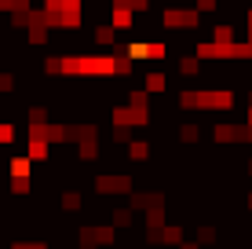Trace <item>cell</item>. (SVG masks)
Wrapping results in <instances>:
<instances>
[{
	"label": "cell",
	"mask_w": 252,
	"mask_h": 249,
	"mask_svg": "<svg viewBox=\"0 0 252 249\" xmlns=\"http://www.w3.org/2000/svg\"><path fill=\"white\" fill-rule=\"evenodd\" d=\"M117 55H128V59H139V63H158V59L168 55L164 44H146V40H132V44L117 48Z\"/></svg>",
	"instance_id": "1"
},
{
	"label": "cell",
	"mask_w": 252,
	"mask_h": 249,
	"mask_svg": "<svg viewBox=\"0 0 252 249\" xmlns=\"http://www.w3.org/2000/svg\"><path fill=\"white\" fill-rule=\"evenodd\" d=\"M161 22L168 26V30H194V26L201 22V11H197V7H190V11H183V7H164Z\"/></svg>",
	"instance_id": "2"
},
{
	"label": "cell",
	"mask_w": 252,
	"mask_h": 249,
	"mask_svg": "<svg viewBox=\"0 0 252 249\" xmlns=\"http://www.w3.org/2000/svg\"><path fill=\"white\" fill-rule=\"evenodd\" d=\"M81 238L84 246H114L117 242V227L114 224H102V227H81Z\"/></svg>",
	"instance_id": "3"
},
{
	"label": "cell",
	"mask_w": 252,
	"mask_h": 249,
	"mask_svg": "<svg viewBox=\"0 0 252 249\" xmlns=\"http://www.w3.org/2000/svg\"><path fill=\"white\" fill-rule=\"evenodd\" d=\"M114 125H128V128H143L150 125V110H139V107H114Z\"/></svg>",
	"instance_id": "4"
},
{
	"label": "cell",
	"mask_w": 252,
	"mask_h": 249,
	"mask_svg": "<svg viewBox=\"0 0 252 249\" xmlns=\"http://www.w3.org/2000/svg\"><path fill=\"white\" fill-rule=\"evenodd\" d=\"M216 143H249V125H216Z\"/></svg>",
	"instance_id": "5"
},
{
	"label": "cell",
	"mask_w": 252,
	"mask_h": 249,
	"mask_svg": "<svg viewBox=\"0 0 252 249\" xmlns=\"http://www.w3.org/2000/svg\"><path fill=\"white\" fill-rule=\"evenodd\" d=\"M95 191L99 194H128L132 191V179L128 176H99L95 179Z\"/></svg>",
	"instance_id": "6"
},
{
	"label": "cell",
	"mask_w": 252,
	"mask_h": 249,
	"mask_svg": "<svg viewBox=\"0 0 252 249\" xmlns=\"http://www.w3.org/2000/svg\"><path fill=\"white\" fill-rule=\"evenodd\" d=\"M7 173L19 179H33V161L26 154H15V158H7Z\"/></svg>",
	"instance_id": "7"
},
{
	"label": "cell",
	"mask_w": 252,
	"mask_h": 249,
	"mask_svg": "<svg viewBox=\"0 0 252 249\" xmlns=\"http://www.w3.org/2000/svg\"><path fill=\"white\" fill-rule=\"evenodd\" d=\"M48 15H69V11H84V0H44Z\"/></svg>",
	"instance_id": "8"
},
{
	"label": "cell",
	"mask_w": 252,
	"mask_h": 249,
	"mask_svg": "<svg viewBox=\"0 0 252 249\" xmlns=\"http://www.w3.org/2000/svg\"><path fill=\"white\" fill-rule=\"evenodd\" d=\"M92 37H95V44H99V48H114V44H117V30H114V22H99Z\"/></svg>",
	"instance_id": "9"
},
{
	"label": "cell",
	"mask_w": 252,
	"mask_h": 249,
	"mask_svg": "<svg viewBox=\"0 0 252 249\" xmlns=\"http://www.w3.org/2000/svg\"><path fill=\"white\" fill-rule=\"evenodd\" d=\"M110 22H114V30H132V26H135V15L125 11V7H114V4H110Z\"/></svg>",
	"instance_id": "10"
},
{
	"label": "cell",
	"mask_w": 252,
	"mask_h": 249,
	"mask_svg": "<svg viewBox=\"0 0 252 249\" xmlns=\"http://www.w3.org/2000/svg\"><path fill=\"white\" fill-rule=\"evenodd\" d=\"M26 158H30V161H48V158H51V143H44V140H30V147H26Z\"/></svg>",
	"instance_id": "11"
},
{
	"label": "cell",
	"mask_w": 252,
	"mask_h": 249,
	"mask_svg": "<svg viewBox=\"0 0 252 249\" xmlns=\"http://www.w3.org/2000/svg\"><path fill=\"white\" fill-rule=\"evenodd\" d=\"M143 88L150 92V96H158V92L168 88V77H164L161 70H154V73H146V81H143Z\"/></svg>",
	"instance_id": "12"
},
{
	"label": "cell",
	"mask_w": 252,
	"mask_h": 249,
	"mask_svg": "<svg viewBox=\"0 0 252 249\" xmlns=\"http://www.w3.org/2000/svg\"><path fill=\"white\" fill-rule=\"evenodd\" d=\"M179 242H183V227H179V224H164L161 227V246H179Z\"/></svg>",
	"instance_id": "13"
},
{
	"label": "cell",
	"mask_w": 252,
	"mask_h": 249,
	"mask_svg": "<svg viewBox=\"0 0 252 249\" xmlns=\"http://www.w3.org/2000/svg\"><path fill=\"white\" fill-rule=\"evenodd\" d=\"M81 209H84L81 191H66V194H63V213H81Z\"/></svg>",
	"instance_id": "14"
},
{
	"label": "cell",
	"mask_w": 252,
	"mask_h": 249,
	"mask_svg": "<svg viewBox=\"0 0 252 249\" xmlns=\"http://www.w3.org/2000/svg\"><path fill=\"white\" fill-rule=\"evenodd\" d=\"M128 158H132V161H146V158H150V143L132 140V143H128Z\"/></svg>",
	"instance_id": "15"
},
{
	"label": "cell",
	"mask_w": 252,
	"mask_h": 249,
	"mask_svg": "<svg viewBox=\"0 0 252 249\" xmlns=\"http://www.w3.org/2000/svg\"><path fill=\"white\" fill-rule=\"evenodd\" d=\"M114 7H125V11H132V15H143L146 7H150V0H110Z\"/></svg>",
	"instance_id": "16"
},
{
	"label": "cell",
	"mask_w": 252,
	"mask_h": 249,
	"mask_svg": "<svg viewBox=\"0 0 252 249\" xmlns=\"http://www.w3.org/2000/svg\"><path fill=\"white\" fill-rule=\"evenodd\" d=\"M212 37H216V44H234V26L230 22H220L212 30Z\"/></svg>",
	"instance_id": "17"
},
{
	"label": "cell",
	"mask_w": 252,
	"mask_h": 249,
	"mask_svg": "<svg viewBox=\"0 0 252 249\" xmlns=\"http://www.w3.org/2000/svg\"><path fill=\"white\" fill-rule=\"evenodd\" d=\"M179 140H183V143H197V140H201V125H194V121L179 125Z\"/></svg>",
	"instance_id": "18"
},
{
	"label": "cell",
	"mask_w": 252,
	"mask_h": 249,
	"mask_svg": "<svg viewBox=\"0 0 252 249\" xmlns=\"http://www.w3.org/2000/svg\"><path fill=\"white\" fill-rule=\"evenodd\" d=\"M179 70H183L187 77H194V73H201V59H197V55H187V59H183V63H179Z\"/></svg>",
	"instance_id": "19"
},
{
	"label": "cell",
	"mask_w": 252,
	"mask_h": 249,
	"mask_svg": "<svg viewBox=\"0 0 252 249\" xmlns=\"http://www.w3.org/2000/svg\"><path fill=\"white\" fill-rule=\"evenodd\" d=\"M11 143H15V125L0 121V147H11Z\"/></svg>",
	"instance_id": "20"
},
{
	"label": "cell",
	"mask_w": 252,
	"mask_h": 249,
	"mask_svg": "<svg viewBox=\"0 0 252 249\" xmlns=\"http://www.w3.org/2000/svg\"><path fill=\"white\" fill-rule=\"evenodd\" d=\"M114 227H132V205L128 209H114Z\"/></svg>",
	"instance_id": "21"
},
{
	"label": "cell",
	"mask_w": 252,
	"mask_h": 249,
	"mask_svg": "<svg viewBox=\"0 0 252 249\" xmlns=\"http://www.w3.org/2000/svg\"><path fill=\"white\" fill-rule=\"evenodd\" d=\"M194 242H197V246H212V242H216V231H212V227H201Z\"/></svg>",
	"instance_id": "22"
},
{
	"label": "cell",
	"mask_w": 252,
	"mask_h": 249,
	"mask_svg": "<svg viewBox=\"0 0 252 249\" xmlns=\"http://www.w3.org/2000/svg\"><path fill=\"white\" fill-rule=\"evenodd\" d=\"M30 187H33L30 179H19V176H11V191H15V194H30Z\"/></svg>",
	"instance_id": "23"
},
{
	"label": "cell",
	"mask_w": 252,
	"mask_h": 249,
	"mask_svg": "<svg viewBox=\"0 0 252 249\" xmlns=\"http://www.w3.org/2000/svg\"><path fill=\"white\" fill-rule=\"evenodd\" d=\"M194 7H197V11H216L220 4H216V0H194Z\"/></svg>",
	"instance_id": "24"
},
{
	"label": "cell",
	"mask_w": 252,
	"mask_h": 249,
	"mask_svg": "<svg viewBox=\"0 0 252 249\" xmlns=\"http://www.w3.org/2000/svg\"><path fill=\"white\" fill-rule=\"evenodd\" d=\"M11 249H48L44 242H11Z\"/></svg>",
	"instance_id": "25"
},
{
	"label": "cell",
	"mask_w": 252,
	"mask_h": 249,
	"mask_svg": "<svg viewBox=\"0 0 252 249\" xmlns=\"http://www.w3.org/2000/svg\"><path fill=\"white\" fill-rule=\"evenodd\" d=\"M179 249H201L197 242H179Z\"/></svg>",
	"instance_id": "26"
},
{
	"label": "cell",
	"mask_w": 252,
	"mask_h": 249,
	"mask_svg": "<svg viewBox=\"0 0 252 249\" xmlns=\"http://www.w3.org/2000/svg\"><path fill=\"white\" fill-rule=\"evenodd\" d=\"M245 22H249V40H252V11L245 15Z\"/></svg>",
	"instance_id": "27"
},
{
	"label": "cell",
	"mask_w": 252,
	"mask_h": 249,
	"mask_svg": "<svg viewBox=\"0 0 252 249\" xmlns=\"http://www.w3.org/2000/svg\"><path fill=\"white\" fill-rule=\"evenodd\" d=\"M245 169H249V176H252V158H249V165H245Z\"/></svg>",
	"instance_id": "28"
},
{
	"label": "cell",
	"mask_w": 252,
	"mask_h": 249,
	"mask_svg": "<svg viewBox=\"0 0 252 249\" xmlns=\"http://www.w3.org/2000/svg\"><path fill=\"white\" fill-rule=\"evenodd\" d=\"M249 209H252V194H249Z\"/></svg>",
	"instance_id": "29"
}]
</instances>
